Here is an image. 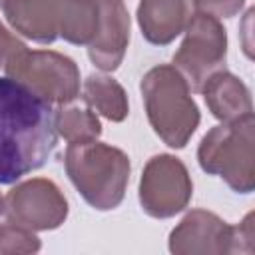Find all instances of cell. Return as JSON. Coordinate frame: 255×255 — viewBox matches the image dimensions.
<instances>
[{
  "instance_id": "ffe728a7",
  "label": "cell",
  "mask_w": 255,
  "mask_h": 255,
  "mask_svg": "<svg viewBox=\"0 0 255 255\" xmlns=\"http://www.w3.org/2000/svg\"><path fill=\"white\" fill-rule=\"evenodd\" d=\"M26 44L20 42L2 22H0V68L6 66V62L12 58V54H16L20 48H24Z\"/></svg>"
},
{
  "instance_id": "ac0fdd59",
  "label": "cell",
  "mask_w": 255,
  "mask_h": 255,
  "mask_svg": "<svg viewBox=\"0 0 255 255\" xmlns=\"http://www.w3.org/2000/svg\"><path fill=\"white\" fill-rule=\"evenodd\" d=\"M255 249V229L253 213H247L239 225L231 229V253H253Z\"/></svg>"
},
{
  "instance_id": "ba28073f",
  "label": "cell",
  "mask_w": 255,
  "mask_h": 255,
  "mask_svg": "<svg viewBox=\"0 0 255 255\" xmlns=\"http://www.w3.org/2000/svg\"><path fill=\"white\" fill-rule=\"evenodd\" d=\"M6 215L32 231H52L66 221L68 199L52 179L32 177L8 191Z\"/></svg>"
},
{
  "instance_id": "9a60e30c",
  "label": "cell",
  "mask_w": 255,
  "mask_h": 255,
  "mask_svg": "<svg viewBox=\"0 0 255 255\" xmlns=\"http://www.w3.org/2000/svg\"><path fill=\"white\" fill-rule=\"evenodd\" d=\"M84 102L110 122H124L129 114V102L124 86L106 74H90L84 82Z\"/></svg>"
},
{
  "instance_id": "4fadbf2b",
  "label": "cell",
  "mask_w": 255,
  "mask_h": 255,
  "mask_svg": "<svg viewBox=\"0 0 255 255\" xmlns=\"http://www.w3.org/2000/svg\"><path fill=\"white\" fill-rule=\"evenodd\" d=\"M201 94L213 118L221 124L235 122L247 116H253V102L249 88L231 72L219 70L203 84Z\"/></svg>"
},
{
  "instance_id": "5bb4252c",
  "label": "cell",
  "mask_w": 255,
  "mask_h": 255,
  "mask_svg": "<svg viewBox=\"0 0 255 255\" xmlns=\"http://www.w3.org/2000/svg\"><path fill=\"white\" fill-rule=\"evenodd\" d=\"M100 24L98 0H60L58 34L76 46H90Z\"/></svg>"
},
{
  "instance_id": "2e32d148",
  "label": "cell",
  "mask_w": 255,
  "mask_h": 255,
  "mask_svg": "<svg viewBox=\"0 0 255 255\" xmlns=\"http://www.w3.org/2000/svg\"><path fill=\"white\" fill-rule=\"evenodd\" d=\"M56 129L68 143L90 141L100 137L102 124L92 108L68 106L56 112Z\"/></svg>"
},
{
  "instance_id": "e0dca14e",
  "label": "cell",
  "mask_w": 255,
  "mask_h": 255,
  "mask_svg": "<svg viewBox=\"0 0 255 255\" xmlns=\"http://www.w3.org/2000/svg\"><path fill=\"white\" fill-rule=\"evenodd\" d=\"M42 247L36 231L8 219L0 223V253L2 255H28L38 253Z\"/></svg>"
},
{
  "instance_id": "30bf717a",
  "label": "cell",
  "mask_w": 255,
  "mask_h": 255,
  "mask_svg": "<svg viewBox=\"0 0 255 255\" xmlns=\"http://www.w3.org/2000/svg\"><path fill=\"white\" fill-rule=\"evenodd\" d=\"M100 24L88 46V56L102 72L120 68L129 44V14L124 0H98Z\"/></svg>"
},
{
  "instance_id": "d6986e66",
  "label": "cell",
  "mask_w": 255,
  "mask_h": 255,
  "mask_svg": "<svg viewBox=\"0 0 255 255\" xmlns=\"http://www.w3.org/2000/svg\"><path fill=\"white\" fill-rule=\"evenodd\" d=\"M245 0H193L197 12L215 16V18H231L239 14Z\"/></svg>"
},
{
  "instance_id": "277c9868",
  "label": "cell",
  "mask_w": 255,
  "mask_h": 255,
  "mask_svg": "<svg viewBox=\"0 0 255 255\" xmlns=\"http://www.w3.org/2000/svg\"><path fill=\"white\" fill-rule=\"evenodd\" d=\"M197 161L209 175H219L233 191L255 189V120L253 116L211 128L197 149Z\"/></svg>"
},
{
  "instance_id": "8992f818",
  "label": "cell",
  "mask_w": 255,
  "mask_h": 255,
  "mask_svg": "<svg viewBox=\"0 0 255 255\" xmlns=\"http://www.w3.org/2000/svg\"><path fill=\"white\" fill-rule=\"evenodd\" d=\"M185 38L173 54V68L185 78L191 92H201L215 72L223 70L227 58V32L219 18L195 12L185 26Z\"/></svg>"
},
{
  "instance_id": "8fae6325",
  "label": "cell",
  "mask_w": 255,
  "mask_h": 255,
  "mask_svg": "<svg viewBox=\"0 0 255 255\" xmlns=\"http://www.w3.org/2000/svg\"><path fill=\"white\" fill-rule=\"evenodd\" d=\"M12 30L40 44H52L58 34L60 0H0Z\"/></svg>"
},
{
  "instance_id": "7c38bea8",
  "label": "cell",
  "mask_w": 255,
  "mask_h": 255,
  "mask_svg": "<svg viewBox=\"0 0 255 255\" xmlns=\"http://www.w3.org/2000/svg\"><path fill=\"white\" fill-rule=\"evenodd\" d=\"M193 0H139L137 24L141 36L155 46L171 44L191 18Z\"/></svg>"
},
{
  "instance_id": "7a4b0ae2",
  "label": "cell",
  "mask_w": 255,
  "mask_h": 255,
  "mask_svg": "<svg viewBox=\"0 0 255 255\" xmlns=\"http://www.w3.org/2000/svg\"><path fill=\"white\" fill-rule=\"evenodd\" d=\"M64 165L80 195L98 211L116 209L126 195L131 163L124 149L98 139L68 145Z\"/></svg>"
},
{
  "instance_id": "5b68a950",
  "label": "cell",
  "mask_w": 255,
  "mask_h": 255,
  "mask_svg": "<svg viewBox=\"0 0 255 255\" xmlns=\"http://www.w3.org/2000/svg\"><path fill=\"white\" fill-rule=\"evenodd\" d=\"M6 76L26 86L48 104L66 106L80 96V70L76 62L54 50L20 48L4 66Z\"/></svg>"
},
{
  "instance_id": "9c48e42d",
  "label": "cell",
  "mask_w": 255,
  "mask_h": 255,
  "mask_svg": "<svg viewBox=\"0 0 255 255\" xmlns=\"http://www.w3.org/2000/svg\"><path fill=\"white\" fill-rule=\"evenodd\" d=\"M231 229L219 215L193 209L169 233V251L175 255H223L231 253Z\"/></svg>"
},
{
  "instance_id": "52a82bcc",
  "label": "cell",
  "mask_w": 255,
  "mask_h": 255,
  "mask_svg": "<svg viewBox=\"0 0 255 255\" xmlns=\"http://www.w3.org/2000/svg\"><path fill=\"white\" fill-rule=\"evenodd\" d=\"M191 193L193 183L179 157L159 153L145 163L139 179V203L149 217H173L187 207Z\"/></svg>"
},
{
  "instance_id": "6da1fadb",
  "label": "cell",
  "mask_w": 255,
  "mask_h": 255,
  "mask_svg": "<svg viewBox=\"0 0 255 255\" xmlns=\"http://www.w3.org/2000/svg\"><path fill=\"white\" fill-rule=\"evenodd\" d=\"M58 143L52 104L12 78H0V185L40 169Z\"/></svg>"
},
{
  "instance_id": "3957f363",
  "label": "cell",
  "mask_w": 255,
  "mask_h": 255,
  "mask_svg": "<svg viewBox=\"0 0 255 255\" xmlns=\"http://www.w3.org/2000/svg\"><path fill=\"white\" fill-rule=\"evenodd\" d=\"M139 90L157 137L173 149L185 147L201 120L185 78L171 64H159L145 72Z\"/></svg>"
},
{
  "instance_id": "44dd1931",
  "label": "cell",
  "mask_w": 255,
  "mask_h": 255,
  "mask_svg": "<svg viewBox=\"0 0 255 255\" xmlns=\"http://www.w3.org/2000/svg\"><path fill=\"white\" fill-rule=\"evenodd\" d=\"M6 213V197H2L0 195V217Z\"/></svg>"
}]
</instances>
